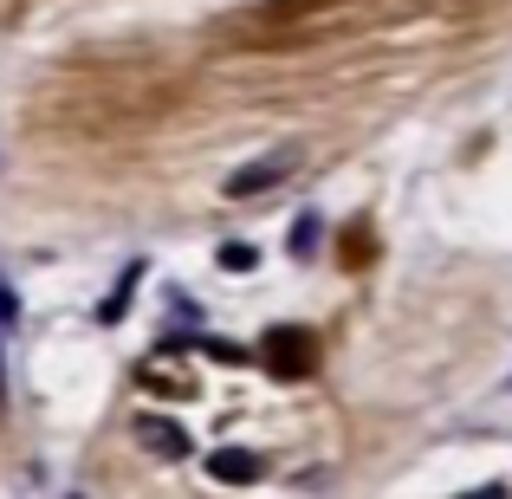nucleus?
Wrapping results in <instances>:
<instances>
[{
	"label": "nucleus",
	"mask_w": 512,
	"mask_h": 499,
	"mask_svg": "<svg viewBox=\"0 0 512 499\" xmlns=\"http://www.w3.org/2000/svg\"><path fill=\"white\" fill-rule=\"evenodd\" d=\"M299 169V150H273V156H253V163H240L234 175H227V195L247 201V195H266V188H279L286 175Z\"/></svg>",
	"instance_id": "f257e3e1"
},
{
	"label": "nucleus",
	"mask_w": 512,
	"mask_h": 499,
	"mask_svg": "<svg viewBox=\"0 0 512 499\" xmlns=\"http://www.w3.org/2000/svg\"><path fill=\"white\" fill-rule=\"evenodd\" d=\"M266 370H273L279 383H299V376L312 370V331H299V325L266 331Z\"/></svg>",
	"instance_id": "f03ea898"
},
{
	"label": "nucleus",
	"mask_w": 512,
	"mask_h": 499,
	"mask_svg": "<svg viewBox=\"0 0 512 499\" xmlns=\"http://www.w3.org/2000/svg\"><path fill=\"white\" fill-rule=\"evenodd\" d=\"M260 474H266V461L253 448H214L208 454V480H221V487H253Z\"/></svg>",
	"instance_id": "7ed1b4c3"
},
{
	"label": "nucleus",
	"mask_w": 512,
	"mask_h": 499,
	"mask_svg": "<svg viewBox=\"0 0 512 499\" xmlns=\"http://www.w3.org/2000/svg\"><path fill=\"white\" fill-rule=\"evenodd\" d=\"M137 441L150 454H163V461H182V454H188L182 422H169V415H143V422H137Z\"/></svg>",
	"instance_id": "20e7f679"
},
{
	"label": "nucleus",
	"mask_w": 512,
	"mask_h": 499,
	"mask_svg": "<svg viewBox=\"0 0 512 499\" xmlns=\"http://www.w3.org/2000/svg\"><path fill=\"white\" fill-rule=\"evenodd\" d=\"M143 273H150V266H143V260H130V266H124V279H117V292H111V299H104V305H98V325H117V318H124V305H130V299H137V286H143Z\"/></svg>",
	"instance_id": "39448f33"
},
{
	"label": "nucleus",
	"mask_w": 512,
	"mask_h": 499,
	"mask_svg": "<svg viewBox=\"0 0 512 499\" xmlns=\"http://www.w3.org/2000/svg\"><path fill=\"white\" fill-rule=\"evenodd\" d=\"M318 240H325V214H318V208L292 214V240H286V247H292V260H312V253H318Z\"/></svg>",
	"instance_id": "423d86ee"
},
{
	"label": "nucleus",
	"mask_w": 512,
	"mask_h": 499,
	"mask_svg": "<svg viewBox=\"0 0 512 499\" xmlns=\"http://www.w3.org/2000/svg\"><path fill=\"white\" fill-rule=\"evenodd\" d=\"M13 312H20V299H13V286H0V396H7V331H13Z\"/></svg>",
	"instance_id": "0eeeda50"
},
{
	"label": "nucleus",
	"mask_w": 512,
	"mask_h": 499,
	"mask_svg": "<svg viewBox=\"0 0 512 499\" xmlns=\"http://www.w3.org/2000/svg\"><path fill=\"white\" fill-rule=\"evenodd\" d=\"M221 266H227V273H247V266H253V247H240V240H234V247H221Z\"/></svg>",
	"instance_id": "6e6552de"
},
{
	"label": "nucleus",
	"mask_w": 512,
	"mask_h": 499,
	"mask_svg": "<svg viewBox=\"0 0 512 499\" xmlns=\"http://www.w3.org/2000/svg\"><path fill=\"white\" fill-rule=\"evenodd\" d=\"M461 499H506V493H500V487H487V493H461Z\"/></svg>",
	"instance_id": "1a4fd4ad"
},
{
	"label": "nucleus",
	"mask_w": 512,
	"mask_h": 499,
	"mask_svg": "<svg viewBox=\"0 0 512 499\" xmlns=\"http://www.w3.org/2000/svg\"><path fill=\"white\" fill-rule=\"evenodd\" d=\"M65 499H78V493H65Z\"/></svg>",
	"instance_id": "9d476101"
}]
</instances>
